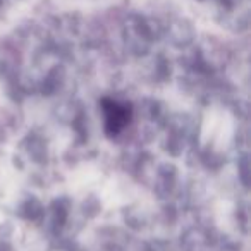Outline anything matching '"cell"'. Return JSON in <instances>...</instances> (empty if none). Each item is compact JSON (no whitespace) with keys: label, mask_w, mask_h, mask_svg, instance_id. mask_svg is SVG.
<instances>
[{"label":"cell","mask_w":251,"mask_h":251,"mask_svg":"<svg viewBox=\"0 0 251 251\" xmlns=\"http://www.w3.org/2000/svg\"><path fill=\"white\" fill-rule=\"evenodd\" d=\"M101 108L105 112V131L108 136H117L119 133H122L133 119V107L127 101L103 98Z\"/></svg>","instance_id":"obj_1"}]
</instances>
